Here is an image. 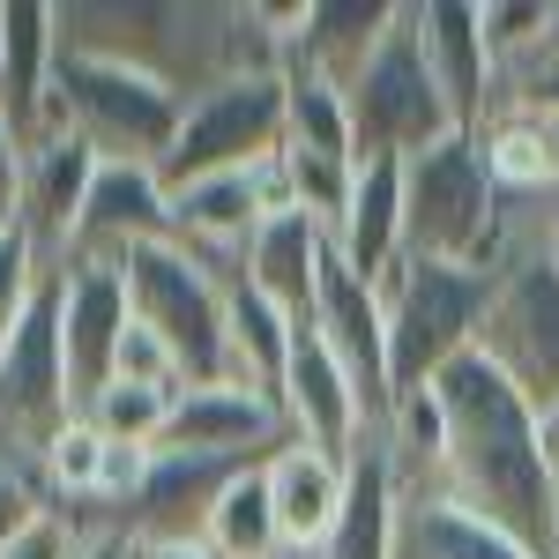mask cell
I'll return each instance as SVG.
<instances>
[{
	"instance_id": "obj_1",
	"label": "cell",
	"mask_w": 559,
	"mask_h": 559,
	"mask_svg": "<svg viewBox=\"0 0 559 559\" xmlns=\"http://www.w3.org/2000/svg\"><path fill=\"white\" fill-rule=\"evenodd\" d=\"M432 388L448 403V485H440V500L492 522L530 559H552L559 552V471L545 463L537 411L522 403V388L485 350H463Z\"/></svg>"
},
{
	"instance_id": "obj_2",
	"label": "cell",
	"mask_w": 559,
	"mask_h": 559,
	"mask_svg": "<svg viewBox=\"0 0 559 559\" xmlns=\"http://www.w3.org/2000/svg\"><path fill=\"white\" fill-rule=\"evenodd\" d=\"M477 350L522 388L530 411L559 403V247H552V194L508 202V239L492 269V306Z\"/></svg>"
},
{
	"instance_id": "obj_3",
	"label": "cell",
	"mask_w": 559,
	"mask_h": 559,
	"mask_svg": "<svg viewBox=\"0 0 559 559\" xmlns=\"http://www.w3.org/2000/svg\"><path fill=\"white\" fill-rule=\"evenodd\" d=\"M83 134L105 165H157L179 150L187 128V97L150 68L128 60H97V52H60L52 68V105H45V134ZM38 134V142H45ZM31 142V150H38Z\"/></svg>"
},
{
	"instance_id": "obj_4",
	"label": "cell",
	"mask_w": 559,
	"mask_h": 559,
	"mask_svg": "<svg viewBox=\"0 0 559 559\" xmlns=\"http://www.w3.org/2000/svg\"><path fill=\"white\" fill-rule=\"evenodd\" d=\"M403 247L418 261H455V269H500L508 239V194L485 165L477 134H448L426 157L403 165Z\"/></svg>"
},
{
	"instance_id": "obj_5",
	"label": "cell",
	"mask_w": 559,
	"mask_h": 559,
	"mask_svg": "<svg viewBox=\"0 0 559 559\" xmlns=\"http://www.w3.org/2000/svg\"><path fill=\"white\" fill-rule=\"evenodd\" d=\"M381 306H388V373H395V395H418L463 350H477L485 306H492V269H455V261L403 254L395 276L381 284Z\"/></svg>"
},
{
	"instance_id": "obj_6",
	"label": "cell",
	"mask_w": 559,
	"mask_h": 559,
	"mask_svg": "<svg viewBox=\"0 0 559 559\" xmlns=\"http://www.w3.org/2000/svg\"><path fill=\"white\" fill-rule=\"evenodd\" d=\"M120 276H128L134 321L173 344L187 388L224 381V358H231V269L202 261L194 247H179V239H157V247H134L120 261Z\"/></svg>"
},
{
	"instance_id": "obj_7",
	"label": "cell",
	"mask_w": 559,
	"mask_h": 559,
	"mask_svg": "<svg viewBox=\"0 0 559 559\" xmlns=\"http://www.w3.org/2000/svg\"><path fill=\"white\" fill-rule=\"evenodd\" d=\"M350 97V134H358V157H426L432 142H448L455 128V105L426 60V31H418V0L395 8L381 52L366 60V75L344 90Z\"/></svg>"
},
{
	"instance_id": "obj_8",
	"label": "cell",
	"mask_w": 559,
	"mask_h": 559,
	"mask_svg": "<svg viewBox=\"0 0 559 559\" xmlns=\"http://www.w3.org/2000/svg\"><path fill=\"white\" fill-rule=\"evenodd\" d=\"M75 418H83V403H75L68 350H60V269H52L38 284V299H31V313H23V329H15V344L0 350V463L38 485L52 440Z\"/></svg>"
},
{
	"instance_id": "obj_9",
	"label": "cell",
	"mask_w": 559,
	"mask_h": 559,
	"mask_svg": "<svg viewBox=\"0 0 559 559\" xmlns=\"http://www.w3.org/2000/svg\"><path fill=\"white\" fill-rule=\"evenodd\" d=\"M284 150V75H239L187 105L179 150L165 157V187L216 173H254L261 157Z\"/></svg>"
},
{
	"instance_id": "obj_10",
	"label": "cell",
	"mask_w": 559,
	"mask_h": 559,
	"mask_svg": "<svg viewBox=\"0 0 559 559\" xmlns=\"http://www.w3.org/2000/svg\"><path fill=\"white\" fill-rule=\"evenodd\" d=\"M313 329L329 336V350L344 358V373L358 381L366 426L388 432L395 373H388V306H381V284H366L344 254H329V269H321V299H313Z\"/></svg>"
},
{
	"instance_id": "obj_11",
	"label": "cell",
	"mask_w": 559,
	"mask_h": 559,
	"mask_svg": "<svg viewBox=\"0 0 559 559\" xmlns=\"http://www.w3.org/2000/svg\"><path fill=\"white\" fill-rule=\"evenodd\" d=\"M284 426L292 440H306L313 455H336L350 463L358 440H366V403H358V381L344 373V358L329 350V336L299 321L292 329V366H284Z\"/></svg>"
},
{
	"instance_id": "obj_12",
	"label": "cell",
	"mask_w": 559,
	"mask_h": 559,
	"mask_svg": "<svg viewBox=\"0 0 559 559\" xmlns=\"http://www.w3.org/2000/svg\"><path fill=\"white\" fill-rule=\"evenodd\" d=\"M128 329H134L128 276L120 269H97V261H68L60 269V350H68L75 403H90L97 388H112Z\"/></svg>"
},
{
	"instance_id": "obj_13",
	"label": "cell",
	"mask_w": 559,
	"mask_h": 559,
	"mask_svg": "<svg viewBox=\"0 0 559 559\" xmlns=\"http://www.w3.org/2000/svg\"><path fill=\"white\" fill-rule=\"evenodd\" d=\"M157 239H173V187H165V173L157 165H97V187L83 202L68 261L120 269L134 247H157Z\"/></svg>"
},
{
	"instance_id": "obj_14",
	"label": "cell",
	"mask_w": 559,
	"mask_h": 559,
	"mask_svg": "<svg viewBox=\"0 0 559 559\" xmlns=\"http://www.w3.org/2000/svg\"><path fill=\"white\" fill-rule=\"evenodd\" d=\"M418 31H426V60L448 105H455V128L485 134L508 97H500V68H492V45H485V0H418Z\"/></svg>"
},
{
	"instance_id": "obj_15",
	"label": "cell",
	"mask_w": 559,
	"mask_h": 559,
	"mask_svg": "<svg viewBox=\"0 0 559 559\" xmlns=\"http://www.w3.org/2000/svg\"><path fill=\"white\" fill-rule=\"evenodd\" d=\"M97 150L83 134H45L31 150V173H23V210H15V231L38 247L45 269H68V247H75V224H83V202L97 187Z\"/></svg>"
},
{
	"instance_id": "obj_16",
	"label": "cell",
	"mask_w": 559,
	"mask_h": 559,
	"mask_svg": "<svg viewBox=\"0 0 559 559\" xmlns=\"http://www.w3.org/2000/svg\"><path fill=\"white\" fill-rule=\"evenodd\" d=\"M165 448L173 455H276V448H292V426H284V403L216 381V388H187L179 395Z\"/></svg>"
},
{
	"instance_id": "obj_17",
	"label": "cell",
	"mask_w": 559,
	"mask_h": 559,
	"mask_svg": "<svg viewBox=\"0 0 559 559\" xmlns=\"http://www.w3.org/2000/svg\"><path fill=\"white\" fill-rule=\"evenodd\" d=\"M52 68H60V15H52V0H0V120L15 128L23 150L45 134Z\"/></svg>"
},
{
	"instance_id": "obj_18",
	"label": "cell",
	"mask_w": 559,
	"mask_h": 559,
	"mask_svg": "<svg viewBox=\"0 0 559 559\" xmlns=\"http://www.w3.org/2000/svg\"><path fill=\"white\" fill-rule=\"evenodd\" d=\"M254 463H269V455H173V448H157L150 485H142V500L128 515V537H202L224 485L239 471H254Z\"/></svg>"
},
{
	"instance_id": "obj_19",
	"label": "cell",
	"mask_w": 559,
	"mask_h": 559,
	"mask_svg": "<svg viewBox=\"0 0 559 559\" xmlns=\"http://www.w3.org/2000/svg\"><path fill=\"white\" fill-rule=\"evenodd\" d=\"M344 492H350V463L313 455L306 440L269 455V500H276V530H284V559H321L336 522H344Z\"/></svg>"
},
{
	"instance_id": "obj_20",
	"label": "cell",
	"mask_w": 559,
	"mask_h": 559,
	"mask_svg": "<svg viewBox=\"0 0 559 559\" xmlns=\"http://www.w3.org/2000/svg\"><path fill=\"white\" fill-rule=\"evenodd\" d=\"M403 216H411V202H403V157H358L344 224H336L329 239H336V254H344L366 284H388L395 261L411 254V247H403Z\"/></svg>"
},
{
	"instance_id": "obj_21",
	"label": "cell",
	"mask_w": 559,
	"mask_h": 559,
	"mask_svg": "<svg viewBox=\"0 0 559 559\" xmlns=\"http://www.w3.org/2000/svg\"><path fill=\"white\" fill-rule=\"evenodd\" d=\"M329 254H336L329 224H313V216H276V224H261V231H254V247H247V269H239V276H247L284 321H313Z\"/></svg>"
},
{
	"instance_id": "obj_22",
	"label": "cell",
	"mask_w": 559,
	"mask_h": 559,
	"mask_svg": "<svg viewBox=\"0 0 559 559\" xmlns=\"http://www.w3.org/2000/svg\"><path fill=\"white\" fill-rule=\"evenodd\" d=\"M395 530H403V477L388 463V440L366 432L350 455V492H344V522L329 537L321 559H395Z\"/></svg>"
},
{
	"instance_id": "obj_23",
	"label": "cell",
	"mask_w": 559,
	"mask_h": 559,
	"mask_svg": "<svg viewBox=\"0 0 559 559\" xmlns=\"http://www.w3.org/2000/svg\"><path fill=\"white\" fill-rule=\"evenodd\" d=\"M395 8H403V0H306L292 52H299L306 68H321L336 90H350L366 75V60L381 52Z\"/></svg>"
},
{
	"instance_id": "obj_24",
	"label": "cell",
	"mask_w": 559,
	"mask_h": 559,
	"mask_svg": "<svg viewBox=\"0 0 559 559\" xmlns=\"http://www.w3.org/2000/svg\"><path fill=\"white\" fill-rule=\"evenodd\" d=\"M284 150L292 157H321V165H358L350 97L321 68H306L299 52H284Z\"/></svg>"
},
{
	"instance_id": "obj_25",
	"label": "cell",
	"mask_w": 559,
	"mask_h": 559,
	"mask_svg": "<svg viewBox=\"0 0 559 559\" xmlns=\"http://www.w3.org/2000/svg\"><path fill=\"white\" fill-rule=\"evenodd\" d=\"M292 329L276 306L261 299L254 284L231 269V358H224V381L231 388H254L269 403H284V366H292Z\"/></svg>"
},
{
	"instance_id": "obj_26",
	"label": "cell",
	"mask_w": 559,
	"mask_h": 559,
	"mask_svg": "<svg viewBox=\"0 0 559 559\" xmlns=\"http://www.w3.org/2000/svg\"><path fill=\"white\" fill-rule=\"evenodd\" d=\"M202 545L216 559H284V530H276V500H269V463L239 471L216 500Z\"/></svg>"
},
{
	"instance_id": "obj_27",
	"label": "cell",
	"mask_w": 559,
	"mask_h": 559,
	"mask_svg": "<svg viewBox=\"0 0 559 559\" xmlns=\"http://www.w3.org/2000/svg\"><path fill=\"white\" fill-rule=\"evenodd\" d=\"M477 142H485V165H492L508 202H545V194H559V173H552V150H545L537 112H500Z\"/></svg>"
},
{
	"instance_id": "obj_28",
	"label": "cell",
	"mask_w": 559,
	"mask_h": 559,
	"mask_svg": "<svg viewBox=\"0 0 559 559\" xmlns=\"http://www.w3.org/2000/svg\"><path fill=\"white\" fill-rule=\"evenodd\" d=\"M179 395H187V388H134V381H112V388H97V395L83 403V418L105 432V440H128V448H165V426H173Z\"/></svg>"
},
{
	"instance_id": "obj_29",
	"label": "cell",
	"mask_w": 559,
	"mask_h": 559,
	"mask_svg": "<svg viewBox=\"0 0 559 559\" xmlns=\"http://www.w3.org/2000/svg\"><path fill=\"white\" fill-rule=\"evenodd\" d=\"M0 559H90V537H83V522H75V515L38 508V515L0 545Z\"/></svg>"
},
{
	"instance_id": "obj_30",
	"label": "cell",
	"mask_w": 559,
	"mask_h": 559,
	"mask_svg": "<svg viewBox=\"0 0 559 559\" xmlns=\"http://www.w3.org/2000/svg\"><path fill=\"white\" fill-rule=\"evenodd\" d=\"M112 381H134V388H187V373H179L173 344H165L157 329H142V321H134L128 344H120V373H112Z\"/></svg>"
},
{
	"instance_id": "obj_31",
	"label": "cell",
	"mask_w": 559,
	"mask_h": 559,
	"mask_svg": "<svg viewBox=\"0 0 559 559\" xmlns=\"http://www.w3.org/2000/svg\"><path fill=\"white\" fill-rule=\"evenodd\" d=\"M23 173H31V150L15 142V128L0 120V231H15V210H23Z\"/></svg>"
},
{
	"instance_id": "obj_32",
	"label": "cell",
	"mask_w": 559,
	"mask_h": 559,
	"mask_svg": "<svg viewBox=\"0 0 559 559\" xmlns=\"http://www.w3.org/2000/svg\"><path fill=\"white\" fill-rule=\"evenodd\" d=\"M38 508H45L38 485H31L23 471H8V463H0V545H8V537H15L31 515H38Z\"/></svg>"
},
{
	"instance_id": "obj_33",
	"label": "cell",
	"mask_w": 559,
	"mask_h": 559,
	"mask_svg": "<svg viewBox=\"0 0 559 559\" xmlns=\"http://www.w3.org/2000/svg\"><path fill=\"white\" fill-rule=\"evenodd\" d=\"M128 559H216L202 537H128Z\"/></svg>"
},
{
	"instance_id": "obj_34",
	"label": "cell",
	"mask_w": 559,
	"mask_h": 559,
	"mask_svg": "<svg viewBox=\"0 0 559 559\" xmlns=\"http://www.w3.org/2000/svg\"><path fill=\"white\" fill-rule=\"evenodd\" d=\"M537 440H545V463L559 471V403H552V411H537Z\"/></svg>"
},
{
	"instance_id": "obj_35",
	"label": "cell",
	"mask_w": 559,
	"mask_h": 559,
	"mask_svg": "<svg viewBox=\"0 0 559 559\" xmlns=\"http://www.w3.org/2000/svg\"><path fill=\"white\" fill-rule=\"evenodd\" d=\"M537 128H545V150H552V173H559V105H537Z\"/></svg>"
},
{
	"instance_id": "obj_36",
	"label": "cell",
	"mask_w": 559,
	"mask_h": 559,
	"mask_svg": "<svg viewBox=\"0 0 559 559\" xmlns=\"http://www.w3.org/2000/svg\"><path fill=\"white\" fill-rule=\"evenodd\" d=\"M90 559H128V537H97V545H90Z\"/></svg>"
},
{
	"instance_id": "obj_37",
	"label": "cell",
	"mask_w": 559,
	"mask_h": 559,
	"mask_svg": "<svg viewBox=\"0 0 559 559\" xmlns=\"http://www.w3.org/2000/svg\"><path fill=\"white\" fill-rule=\"evenodd\" d=\"M545 68H552V90H559V8H552V52H545ZM552 105V97H545Z\"/></svg>"
},
{
	"instance_id": "obj_38",
	"label": "cell",
	"mask_w": 559,
	"mask_h": 559,
	"mask_svg": "<svg viewBox=\"0 0 559 559\" xmlns=\"http://www.w3.org/2000/svg\"><path fill=\"white\" fill-rule=\"evenodd\" d=\"M552 247H559V194H552Z\"/></svg>"
},
{
	"instance_id": "obj_39",
	"label": "cell",
	"mask_w": 559,
	"mask_h": 559,
	"mask_svg": "<svg viewBox=\"0 0 559 559\" xmlns=\"http://www.w3.org/2000/svg\"><path fill=\"white\" fill-rule=\"evenodd\" d=\"M395 559H418V552H403V545H395Z\"/></svg>"
},
{
	"instance_id": "obj_40",
	"label": "cell",
	"mask_w": 559,
	"mask_h": 559,
	"mask_svg": "<svg viewBox=\"0 0 559 559\" xmlns=\"http://www.w3.org/2000/svg\"><path fill=\"white\" fill-rule=\"evenodd\" d=\"M0 239H8V231H0Z\"/></svg>"
},
{
	"instance_id": "obj_41",
	"label": "cell",
	"mask_w": 559,
	"mask_h": 559,
	"mask_svg": "<svg viewBox=\"0 0 559 559\" xmlns=\"http://www.w3.org/2000/svg\"><path fill=\"white\" fill-rule=\"evenodd\" d=\"M552 559H559V552H552Z\"/></svg>"
}]
</instances>
